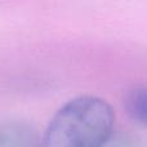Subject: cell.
Here are the masks:
<instances>
[{"label": "cell", "mask_w": 147, "mask_h": 147, "mask_svg": "<svg viewBox=\"0 0 147 147\" xmlns=\"http://www.w3.org/2000/svg\"><path fill=\"white\" fill-rule=\"evenodd\" d=\"M115 114L99 97L80 96L65 103L49 123L43 147H101L114 134Z\"/></svg>", "instance_id": "obj_1"}, {"label": "cell", "mask_w": 147, "mask_h": 147, "mask_svg": "<svg viewBox=\"0 0 147 147\" xmlns=\"http://www.w3.org/2000/svg\"><path fill=\"white\" fill-rule=\"evenodd\" d=\"M0 147H43V140L28 123L5 120L0 121Z\"/></svg>", "instance_id": "obj_2"}, {"label": "cell", "mask_w": 147, "mask_h": 147, "mask_svg": "<svg viewBox=\"0 0 147 147\" xmlns=\"http://www.w3.org/2000/svg\"><path fill=\"white\" fill-rule=\"evenodd\" d=\"M124 106L133 120L147 127V86L130 89L125 96Z\"/></svg>", "instance_id": "obj_3"}, {"label": "cell", "mask_w": 147, "mask_h": 147, "mask_svg": "<svg viewBox=\"0 0 147 147\" xmlns=\"http://www.w3.org/2000/svg\"><path fill=\"white\" fill-rule=\"evenodd\" d=\"M101 147H133L130 141L123 134H112Z\"/></svg>", "instance_id": "obj_4"}]
</instances>
